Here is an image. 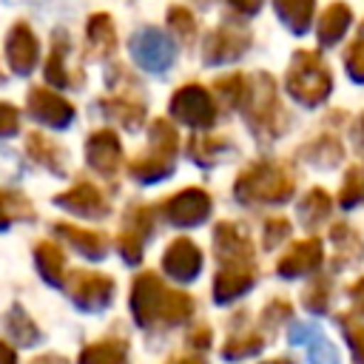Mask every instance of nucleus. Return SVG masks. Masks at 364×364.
<instances>
[{
    "instance_id": "nucleus-1",
    "label": "nucleus",
    "mask_w": 364,
    "mask_h": 364,
    "mask_svg": "<svg viewBox=\"0 0 364 364\" xmlns=\"http://www.w3.org/2000/svg\"><path fill=\"white\" fill-rule=\"evenodd\" d=\"M287 94L301 105H318L333 91V74L316 51H296L284 77Z\"/></svg>"
},
{
    "instance_id": "nucleus-2",
    "label": "nucleus",
    "mask_w": 364,
    "mask_h": 364,
    "mask_svg": "<svg viewBox=\"0 0 364 364\" xmlns=\"http://www.w3.org/2000/svg\"><path fill=\"white\" fill-rule=\"evenodd\" d=\"M293 176L279 162H256L236 179V199L242 202H284L293 193Z\"/></svg>"
},
{
    "instance_id": "nucleus-3",
    "label": "nucleus",
    "mask_w": 364,
    "mask_h": 364,
    "mask_svg": "<svg viewBox=\"0 0 364 364\" xmlns=\"http://www.w3.org/2000/svg\"><path fill=\"white\" fill-rule=\"evenodd\" d=\"M176 131L168 119H156L151 125V151L139 154L131 159L128 173L139 182H159L173 171V156H176Z\"/></svg>"
},
{
    "instance_id": "nucleus-4",
    "label": "nucleus",
    "mask_w": 364,
    "mask_h": 364,
    "mask_svg": "<svg viewBox=\"0 0 364 364\" xmlns=\"http://www.w3.org/2000/svg\"><path fill=\"white\" fill-rule=\"evenodd\" d=\"M239 108L256 134L273 136L282 131V105H279L276 82L270 74H256V80H250Z\"/></svg>"
},
{
    "instance_id": "nucleus-5",
    "label": "nucleus",
    "mask_w": 364,
    "mask_h": 364,
    "mask_svg": "<svg viewBox=\"0 0 364 364\" xmlns=\"http://www.w3.org/2000/svg\"><path fill=\"white\" fill-rule=\"evenodd\" d=\"M171 117L191 128H208L216 119V102L205 85L188 82L171 97Z\"/></svg>"
},
{
    "instance_id": "nucleus-6",
    "label": "nucleus",
    "mask_w": 364,
    "mask_h": 364,
    "mask_svg": "<svg viewBox=\"0 0 364 364\" xmlns=\"http://www.w3.org/2000/svg\"><path fill=\"white\" fill-rule=\"evenodd\" d=\"M71 301L82 310H102L114 299V279L94 270H71L65 279Z\"/></svg>"
},
{
    "instance_id": "nucleus-7",
    "label": "nucleus",
    "mask_w": 364,
    "mask_h": 364,
    "mask_svg": "<svg viewBox=\"0 0 364 364\" xmlns=\"http://www.w3.org/2000/svg\"><path fill=\"white\" fill-rule=\"evenodd\" d=\"M165 296H168V287L159 282L156 273H151V270L139 273L131 287V313H134L136 324H142V327L154 324L162 316Z\"/></svg>"
},
{
    "instance_id": "nucleus-8",
    "label": "nucleus",
    "mask_w": 364,
    "mask_h": 364,
    "mask_svg": "<svg viewBox=\"0 0 364 364\" xmlns=\"http://www.w3.org/2000/svg\"><path fill=\"white\" fill-rule=\"evenodd\" d=\"M247 48H250V31L242 26H233V23H222L219 28H213L205 37L202 54H205L208 65H216V63H230V60L242 57Z\"/></svg>"
},
{
    "instance_id": "nucleus-9",
    "label": "nucleus",
    "mask_w": 364,
    "mask_h": 364,
    "mask_svg": "<svg viewBox=\"0 0 364 364\" xmlns=\"http://www.w3.org/2000/svg\"><path fill=\"white\" fill-rule=\"evenodd\" d=\"M131 54L145 71L159 74L173 63V43L168 34H162L156 28H145L131 37Z\"/></svg>"
},
{
    "instance_id": "nucleus-10",
    "label": "nucleus",
    "mask_w": 364,
    "mask_h": 364,
    "mask_svg": "<svg viewBox=\"0 0 364 364\" xmlns=\"http://www.w3.org/2000/svg\"><path fill=\"white\" fill-rule=\"evenodd\" d=\"M213 250L219 264H253V245L233 222H219L213 228Z\"/></svg>"
},
{
    "instance_id": "nucleus-11",
    "label": "nucleus",
    "mask_w": 364,
    "mask_h": 364,
    "mask_svg": "<svg viewBox=\"0 0 364 364\" xmlns=\"http://www.w3.org/2000/svg\"><path fill=\"white\" fill-rule=\"evenodd\" d=\"M54 205L63 208V210H71V213H80V216H88V219H102L108 210H111V202L102 196V191L91 182H77L74 188L63 191L54 196Z\"/></svg>"
},
{
    "instance_id": "nucleus-12",
    "label": "nucleus",
    "mask_w": 364,
    "mask_h": 364,
    "mask_svg": "<svg viewBox=\"0 0 364 364\" xmlns=\"http://www.w3.org/2000/svg\"><path fill=\"white\" fill-rule=\"evenodd\" d=\"M85 159L88 165L97 171V173H105V176H114L122 165V145H119V136L111 131V128H100L88 136L85 142Z\"/></svg>"
},
{
    "instance_id": "nucleus-13",
    "label": "nucleus",
    "mask_w": 364,
    "mask_h": 364,
    "mask_svg": "<svg viewBox=\"0 0 364 364\" xmlns=\"http://www.w3.org/2000/svg\"><path fill=\"white\" fill-rule=\"evenodd\" d=\"M208 213H210V196L202 188H185L165 202V216L182 228L205 222Z\"/></svg>"
},
{
    "instance_id": "nucleus-14",
    "label": "nucleus",
    "mask_w": 364,
    "mask_h": 364,
    "mask_svg": "<svg viewBox=\"0 0 364 364\" xmlns=\"http://www.w3.org/2000/svg\"><path fill=\"white\" fill-rule=\"evenodd\" d=\"M162 267L173 282H193L202 270V250L188 236H179L168 245L162 256Z\"/></svg>"
},
{
    "instance_id": "nucleus-15",
    "label": "nucleus",
    "mask_w": 364,
    "mask_h": 364,
    "mask_svg": "<svg viewBox=\"0 0 364 364\" xmlns=\"http://www.w3.org/2000/svg\"><path fill=\"white\" fill-rule=\"evenodd\" d=\"M28 114L51 128H65L74 119V105L63 100L57 91L48 88H31L28 91Z\"/></svg>"
},
{
    "instance_id": "nucleus-16",
    "label": "nucleus",
    "mask_w": 364,
    "mask_h": 364,
    "mask_svg": "<svg viewBox=\"0 0 364 364\" xmlns=\"http://www.w3.org/2000/svg\"><path fill=\"white\" fill-rule=\"evenodd\" d=\"M151 213H154V210H151V208H145V205L134 208V210L128 213V219H125L122 230H119L117 245H119V253H122V259H125L128 264H136V262L142 259L145 239H148V233L154 230Z\"/></svg>"
},
{
    "instance_id": "nucleus-17",
    "label": "nucleus",
    "mask_w": 364,
    "mask_h": 364,
    "mask_svg": "<svg viewBox=\"0 0 364 364\" xmlns=\"http://www.w3.org/2000/svg\"><path fill=\"white\" fill-rule=\"evenodd\" d=\"M37 57H40V46H37L34 31L26 23H14L9 28V37H6V60H9L11 71L14 74L34 71Z\"/></svg>"
},
{
    "instance_id": "nucleus-18",
    "label": "nucleus",
    "mask_w": 364,
    "mask_h": 364,
    "mask_svg": "<svg viewBox=\"0 0 364 364\" xmlns=\"http://www.w3.org/2000/svg\"><path fill=\"white\" fill-rule=\"evenodd\" d=\"M321 256H324L321 242H318L316 236H310V239L296 242V245L282 256V262H279L276 270H279V276H284V279L307 276V273H313V270L321 264Z\"/></svg>"
},
{
    "instance_id": "nucleus-19",
    "label": "nucleus",
    "mask_w": 364,
    "mask_h": 364,
    "mask_svg": "<svg viewBox=\"0 0 364 364\" xmlns=\"http://www.w3.org/2000/svg\"><path fill=\"white\" fill-rule=\"evenodd\" d=\"M253 279H256L253 264H219V273L213 279V299L219 304H228L242 293H247Z\"/></svg>"
},
{
    "instance_id": "nucleus-20",
    "label": "nucleus",
    "mask_w": 364,
    "mask_h": 364,
    "mask_svg": "<svg viewBox=\"0 0 364 364\" xmlns=\"http://www.w3.org/2000/svg\"><path fill=\"white\" fill-rule=\"evenodd\" d=\"M26 148H28V156H31L37 165H46L51 173H65V168H68V156H65L63 145L51 142L46 134H28Z\"/></svg>"
},
{
    "instance_id": "nucleus-21",
    "label": "nucleus",
    "mask_w": 364,
    "mask_h": 364,
    "mask_svg": "<svg viewBox=\"0 0 364 364\" xmlns=\"http://www.w3.org/2000/svg\"><path fill=\"white\" fill-rule=\"evenodd\" d=\"M54 230H57L60 236H65L85 259H102V256L108 253V242H105V236L97 233V230H85V228H77V225H68V222L54 225Z\"/></svg>"
},
{
    "instance_id": "nucleus-22",
    "label": "nucleus",
    "mask_w": 364,
    "mask_h": 364,
    "mask_svg": "<svg viewBox=\"0 0 364 364\" xmlns=\"http://www.w3.org/2000/svg\"><path fill=\"white\" fill-rule=\"evenodd\" d=\"M85 43H88V51L94 57H108L114 54L117 48V31H114V20L108 14H94L88 20V28H85Z\"/></svg>"
},
{
    "instance_id": "nucleus-23",
    "label": "nucleus",
    "mask_w": 364,
    "mask_h": 364,
    "mask_svg": "<svg viewBox=\"0 0 364 364\" xmlns=\"http://www.w3.org/2000/svg\"><path fill=\"white\" fill-rule=\"evenodd\" d=\"M279 20L293 31V34H304L313 23V9L316 0H273Z\"/></svg>"
},
{
    "instance_id": "nucleus-24",
    "label": "nucleus",
    "mask_w": 364,
    "mask_h": 364,
    "mask_svg": "<svg viewBox=\"0 0 364 364\" xmlns=\"http://www.w3.org/2000/svg\"><path fill=\"white\" fill-rule=\"evenodd\" d=\"M350 20H353V11H350L344 3H333V6L321 14V20H318V43H321V46L338 43L341 34L347 31Z\"/></svg>"
},
{
    "instance_id": "nucleus-25",
    "label": "nucleus",
    "mask_w": 364,
    "mask_h": 364,
    "mask_svg": "<svg viewBox=\"0 0 364 364\" xmlns=\"http://www.w3.org/2000/svg\"><path fill=\"white\" fill-rule=\"evenodd\" d=\"M80 364H128V347L119 338L94 341L80 353Z\"/></svg>"
},
{
    "instance_id": "nucleus-26",
    "label": "nucleus",
    "mask_w": 364,
    "mask_h": 364,
    "mask_svg": "<svg viewBox=\"0 0 364 364\" xmlns=\"http://www.w3.org/2000/svg\"><path fill=\"white\" fill-rule=\"evenodd\" d=\"M34 259H37V270L48 284H63V270H65V256L54 242H40L34 247Z\"/></svg>"
},
{
    "instance_id": "nucleus-27",
    "label": "nucleus",
    "mask_w": 364,
    "mask_h": 364,
    "mask_svg": "<svg viewBox=\"0 0 364 364\" xmlns=\"http://www.w3.org/2000/svg\"><path fill=\"white\" fill-rule=\"evenodd\" d=\"M230 139L228 136H193L191 139V159L199 165H213L230 156Z\"/></svg>"
},
{
    "instance_id": "nucleus-28",
    "label": "nucleus",
    "mask_w": 364,
    "mask_h": 364,
    "mask_svg": "<svg viewBox=\"0 0 364 364\" xmlns=\"http://www.w3.org/2000/svg\"><path fill=\"white\" fill-rule=\"evenodd\" d=\"M34 208L20 191H0V230H6L11 222L31 219Z\"/></svg>"
},
{
    "instance_id": "nucleus-29",
    "label": "nucleus",
    "mask_w": 364,
    "mask_h": 364,
    "mask_svg": "<svg viewBox=\"0 0 364 364\" xmlns=\"http://www.w3.org/2000/svg\"><path fill=\"white\" fill-rule=\"evenodd\" d=\"M330 208H333L330 193L321 191V188H313V191H307V196L299 202V216H301L304 225L313 228V225L324 222V216H330Z\"/></svg>"
},
{
    "instance_id": "nucleus-30",
    "label": "nucleus",
    "mask_w": 364,
    "mask_h": 364,
    "mask_svg": "<svg viewBox=\"0 0 364 364\" xmlns=\"http://www.w3.org/2000/svg\"><path fill=\"white\" fill-rule=\"evenodd\" d=\"M191 313H193V299L182 290H168L159 321L162 324H182V321L191 318Z\"/></svg>"
},
{
    "instance_id": "nucleus-31",
    "label": "nucleus",
    "mask_w": 364,
    "mask_h": 364,
    "mask_svg": "<svg viewBox=\"0 0 364 364\" xmlns=\"http://www.w3.org/2000/svg\"><path fill=\"white\" fill-rule=\"evenodd\" d=\"M65 48H68V40H65V34L63 31H57L54 34V48H51V54H48V63H46V80L48 82H54V85H68L71 80H68V74H65Z\"/></svg>"
},
{
    "instance_id": "nucleus-32",
    "label": "nucleus",
    "mask_w": 364,
    "mask_h": 364,
    "mask_svg": "<svg viewBox=\"0 0 364 364\" xmlns=\"http://www.w3.org/2000/svg\"><path fill=\"white\" fill-rule=\"evenodd\" d=\"M6 324H9V333L14 336V341H17V344H34V341L40 338L37 324L28 318V313H26L20 304H14V307H11V313L6 316Z\"/></svg>"
},
{
    "instance_id": "nucleus-33",
    "label": "nucleus",
    "mask_w": 364,
    "mask_h": 364,
    "mask_svg": "<svg viewBox=\"0 0 364 364\" xmlns=\"http://www.w3.org/2000/svg\"><path fill=\"white\" fill-rule=\"evenodd\" d=\"M102 108L108 111V117L125 122L128 128H136V125L142 122V117H145V111H142L139 102H134V100H122V97H119V100H102Z\"/></svg>"
},
{
    "instance_id": "nucleus-34",
    "label": "nucleus",
    "mask_w": 364,
    "mask_h": 364,
    "mask_svg": "<svg viewBox=\"0 0 364 364\" xmlns=\"http://www.w3.org/2000/svg\"><path fill=\"white\" fill-rule=\"evenodd\" d=\"M338 202L341 208H355L364 202V168H350L344 182H341V191H338Z\"/></svg>"
},
{
    "instance_id": "nucleus-35",
    "label": "nucleus",
    "mask_w": 364,
    "mask_h": 364,
    "mask_svg": "<svg viewBox=\"0 0 364 364\" xmlns=\"http://www.w3.org/2000/svg\"><path fill=\"white\" fill-rule=\"evenodd\" d=\"M213 91H216V97H219L228 108H236V105H242V100H245L247 82H245V77L230 74V77H219L216 85H213Z\"/></svg>"
},
{
    "instance_id": "nucleus-36",
    "label": "nucleus",
    "mask_w": 364,
    "mask_h": 364,
    "mask_svg": "<svg viewBox=\"0 0 364 364\" xmlns=\"http://www.w3.org/2000/svg\"><path fill=\"white\" fill-rule=\"evenodd\" d=\"M304 156H307L310 162H318V165H336V162L341 159V145H338V139H333V136H318V139L304 151Z\"/></svg>"
},
{
    "instance_id": "nucleus-37",
    "label": "nucleus",
    "mask_w": 364,
    "mask_h": 364,
    "mask_svg": "<svg viewBox=\"0 0 364 364\" xmlns=\"http://www.w3.org/2000/svg\"><path fill=\"white\" fill-rule=\"evenodd\" d=\"M262 344H264L262 336H256V333H242V336H230V338L225 341L222 353H225V358H245V355L259 353Z\"/></svg>"
},
{
    "instance_id": "nucleus-38",
    "label": "nucleus",
    "mask_w": 364,
    "mask_h": 364,
    "mask_svg": "<svg viewBox=\"0 0 364 364\" xmlns=\"http://www.w3.org/2000/svg\"><path fill=\"white\" fill-rule=\"evenodd\" d=\"M341 327H344V338L353 350V361L355 364H364V324H358L353 316H341L338 318Z\"/></svg>"
},
{
    "instance_id": "nucleus-39",
    "label": "nucleus",
    "mask_w": 364,
    "mask_h": 364,
    "mask_svg": "<svg viewBox=\"0 0 364 364\" xmlns=\"http://www.w3.org/2000/svg\"><path fill=\"white\" fill-rule=\"evenodd\" d=\"M168 26H171V31H173L179 40H191L193 31H196L193 11H188V9H182V6L168 9Z\"/></svg>"
},
{
    "instance_id": "nucleus-40",
    "label": "nucleus",
    "mask_w": 364,
    "mask_h": 364,
    "mask_svg": "<svg viewBox=\"0 0 364 364\" xmlns=\"http://www.w3.org/2000/svg\"><path fill=\"white\" fill-rule=\"evenodd\" d=\"M330 236H333V245H336L338 250H344L350 259H358V256L364 253V245H361L358 233H355V230H350L347 225H336Z\"/></svg>"
},
{
    "instance_id": "nucleus-41",
    "label": "nucleus",
    "mask_w": 364,
    "mask_h": 364,
    "mask_svg": "<svg viewBox=\"0 0 364 364\" xmlns=\"http://www.w3.org/2000/svg\"><path fill=\"white\" fill-rule=\"evenodd\" d=\"M327 301H330V282H327V279L310 282L307 290H304V304H307L313 313H324V310H327Z\"/></svg>"
},
{
    "instance_id": "nucleus-42",
    "label": "nucleus",
    "mask_w": 364,
    "mask_h": 364,
    "mask_svg": "<svg viewBox=\"0 0 364 364\" xmlns=\"http://www.w3.org/2000/svg\"><path fill=\"white\" fill-rule=\"evenodd\" d=\"M307 355H310V364H338V355H336V347L324 338V336H316L310 344H307Z\"/></svg>"
},
{
    "instance_id": "nucleus-43",
    "label": "nucleus",
    "mask_w": 364,
    "mask_h": 364,
    "mask_svg": "<svg viewBox=\"0 0 364 364\" xmlns=\"http://www.w3.org/2000/svg\"><path fill=\"white\" fill-rule=\"evenodd\" d=\"M344 65H347V74H350L355 82H364V37L355 40V43L347 48Z\"/></svg>"
},
{
    "instance_id": "nucleus-44",
    "label": "nucleus",
    "mask_w": 364,
    "mask_h": 364,
    "mask_svg": "<svg viewBox=\"0 0 364 364\" xmlns=\"http://www.w3.org/2000/svg\"><path fill=\"white\" fill-rule=\"evenodd\" d=\"M290 236V222L284 216H273L264 225V247H276L279 242H284Z\"/></svg>"
},
{
    "instance_id": "nucleus-45",
    "label": "nucleus",
    "mask_w": 364,
    "mask_h": 364,
    "mask_svg": "<svg viewBox=\"0 0 364 364\" xmlns=\"http://www.w3.org/2000/svg\"><path fill=\"white\" fill-rule=\"evenodd\" d=\"M20 125V114L11 102H3L0 100V136H11Z\"/></svg>"
},
{
    "instance_id": "nucleus-46",
    "label": "nucleus",
    "mask_w": 364,
    "mask_h": 364,
    "mask_svg": "<svg viewBox=\"0 0 364 364\" xmlns=\"http://www.w3.org/2000/svg\"><path fill=\"white\" fill-rule=\"evenodd\" d=\"M264 321L267 324H279V321H284L287 316H290V304L287 301H282V299H273L267 307H264Z\"/></svg>"
},
{
    "instance_id": "nucleus-47",
    "label": "nucleus",
    "mask_w": 364,
    "mask_h": 364,
    "mask_svg": "<svg viewBox=\"0 0 364 364\" xmlns=\"http://www.w3.org/2000/svg\"><path fill=\"white\" fill-rule=\"evenodd\" d=\"M350 299H353V304H355V310L364 316V276L350 287Z\"/></svg>"
},
{
    "instance_id": "nucleus-48",
    "label": "nucleus",
    "mask_w": 364,
    "mask_h": 364,
    "mask_svg": "<svg viewBox=\"0 0 364 364\" xmlns=\"http://www.w3.org/2000/svg\"><path fill=\"white\" fill-rule=\"evenodd\" d=\"M193 347H208V341H210V330L208 327H196V333H191V338H188Z\"/></svg>"
},
{
    "instance_id": "nucleus-49",
    "label": "nucleus",
    "mask_w": 364,
    "mask_h": 364,
    "mask_svg": "<svg viewBox=\"0 0 364 364\" xmlns=\"http://www.w3.org/2000/svg\"><path fill=\"white\" fill-rule=\"evenodd\" d=\"M233 9H239L242 14H253L259 6H262V0H228Z\"/></svg>"
},
{
    "instance_id": "nucleus-50",
    "label": "nucleus",
    "mask_w": 364,
    "mask_h": 364,
    "mask_svg": "<svg viewBox=\"0 0 364 364\" xmlns=\"http://www.w3.org/2000/svg\"><path fill=\"white\" fill-rule=\"evenodd\" d=\"M0 364H17V353L6 341H0Z\"/></svg>"
},
{
    "instance_id": "nucleus-51",
    "label": "nucleus",
    "mask_w": 364,
    "mask_h": 364,
    "mask_svg": "<svg viewBox=\"0 0 364 364\" xmlns=\"http://www.w3.org/2000/svg\"><path fill=\"white\" fill-rule=\"evenodd\" d=\"M31 364H68L63 355H54V353H48V355H37Z\"/></svg>"
},
{
    "instance_id": "nucleus-52",
    "label": "nucleus",
    "mask_w": 364,
    "mask_h": 364,
    "mask_svg": "<svg viewBox=\"0 0 364 364\" xmlns=\"http://www.w3.org/2000/svg\"><path fill=\"white\" fill-rule=\"evenodd\" d=\"M171 364H205L199 355H188V358H176V361H171Z\"/></svg>"
},
{
    "instance_id": "nucleus-53",
    "label": "nucleus",
    "mask_w": 364,
    "mask_h": 364,
    "mask_svg": "<svg viewBox=\"0 0 364 364\" xmlns=\"http://www.w3.org/2000/svg\"><path fill=\"white\" fill-rule=\"evenodd\" d=\"M264 364H296L293 358H270V361H264Z\"/></svg>"
},
{
    "instance_id": "nucleus-54",
    "label": "nucleus",
    "mask_w": 364,
    "mask_h": 364,
    "mask_svg": "<svg viewBox=\"0 0 364 364\" xmlns=\"http://www.w3.org/2000/svg\"><path fill=\"white\" fill-rule=\"evenodd\" d=\"M358 125H361V154H364V114H361V122Z\"/></svg>"
},
{
    "instance_id": "nucleus-55",
    "label": "nucleus",
    "mask_w": 364,
    "mask_h": 364,
    "mask_svg": "<svg viewBox=\"0 0 364 364\" xmlns=\"http://www.w3.org/2000/svg\"><path fill=\"white\" fill-rule=\"evenodd\" d=\"M0 80H3V74H0Z\"/></svg>"
}]
</instances>
